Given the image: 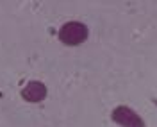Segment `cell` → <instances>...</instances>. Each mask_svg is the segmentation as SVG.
<instances>
[{"label":"cell","mask_w":157,"mask_h":127,"mask_svg":"<svg viewBox=\"0 0 157 127\" xmlns=\"http://www.w3.org/2000/svg\"><path fill=\"white\" fill-rule=\"evenodd\" d=\"M88 38V27H84L78 22H70L64 23L59 30V39L64 45H78Z\"/></svg>","instance_id":"6da1fadb"},{"label":"cell","mask_w":157,"mask_h":127,"mask_svg":"<svg viewBox=\"0 0 157 127\" xmlns=\"http://www.w3.org/2000/svg\"><path fill=\"white\" fill-rule=\"evenodd\" d=\"M21 97L25 100H29V102H39V100H43L47 97V88H45V84L32 81L21 89Z\"/></svg>","instance_id":"3957f363"},{"label":"cell","mask_w":157,"mask_h":127,"mask_svg":"<svg viewBox=\"0 0 157 127\" xmlns=\"http://www.w3.org/2000/svg\"><path fill=\"white\" fill-rule=\"evenodd\" d=\"M113 118L123 127H143L141 118L137 117L134 111H130L128 108H118L113 113Z\"/></svg>","instance_id":"7a4b0ae2"}]
</instances>
